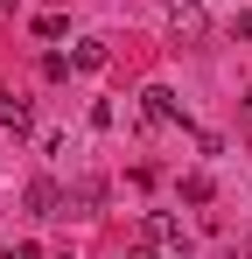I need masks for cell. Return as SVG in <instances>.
<instances>
[{
	"label": "cell",
	"mask_w": 252,
	"mask_h": 259,
	"mask_svg": "<svg viewBox=\"0 0 252 259\" xmlns=\"http://www.w3.org/2000/svg\"><path fill=\"white\" fill-rule=\"evenodd\" d=\"M168 21H175V35H189V42L210 28V21H203V0H168Z\"/></svg>",
	"instance_id": "6da1fadb"
},
{
	"label": "cell",
	"mask_w": 252,
	"mask_h": 259,
	"mask_svg": "<svg viewBox=\"0 0 252 259\" xmlns=\"http://www.w3.org/2000/svg\"><path fill=\"white\" fill-rule=\"evenodd\" d=\"M140 105H147V119H161V126L182 119V105H175V91H168V84H147V91H140Z\"/></svg>",
	"instance_id": "7a4b0ae2"
},
{
	"label": "cell",
	"mask_w": 252,
	"mask_h": 259,
	"mask_svg": "<svg viewBox=\"0 0 252 259\" xmlns=\"http://www.w3.org/2000/svg\"><path fill=\"white\" fill-rule=\"evenodd\" d=\"M28 217H63V189L42 175V182H28Z\"/></svg>",
	"instance_id": "3957f363"
},
{
	"label": "cell",
	"mask_w": 252,
	"mask_h": 259,
	"mask_svg": "<svg viewBox=\"0 0 252 259\" xmlns=\"http://www.w3.org/2000/svg\"><path fill=\"white\" fill-rule=\"evenodd\" d=\"M0 126H7V133H28V98L0 91Z\"/></svg>",
	"instance_id": "277c9868"
},
{
	"label": "cell",
	"mask_w": 252,
	"mask_h": 259,
	"mask_svg": "<svg viewBox=\"0 0 252 259\" xmlns=\"http://www.w3.org/2000/svg\"><path fill=\"white\" fill-rule=\"evenodd\" d=\"M70 70H105V42H77L70 49Z\"/></svg>",
	"instance_id": "5b68a950"
},
{
	"label": "cell",
	"mask_w": 252,
	"mask_h": 259,
	"mask_svg": "<svg viewBox=\"0 0 252 259\" xmlns=\"http://www.w3.org/2000/svg\"><path fill=\"white\" fill-rule=\"evenodd\" d=\"M175 238H182V231H175V217H161V210L147 217V245H175Z\"/></svg>",
	"instance_id": "8992f818"
},
{
	"label": "cell",
	"mask_w": 252,
	"mask_h": 259,
	"mask_svg": "<svg viewBox=\"0 0 252 259\" xmlns=\"http://www.w3.org/2000/svg\"><path fill=\"white\" fill-rule=\"evenodd\" d=\"M182 196H189V203H210L217 182H210V175H182Z\"/></svg>",
	"instance_id": "52a82bcc"
},
{
	"label": "cell",
	"mask_w": 252,
	"mask_h": 259,
	"mask_svg": "<svg viewBox=\"0 0 252 259\" xmlns=\"http://www.w3.org/2000/svg\"><path fill=\"white\" fill-rule=\"evenodd\" d=\"M231 28H238V35L252 42V7H238V21H231Z\"/></svg>",
	"instance_id": "ba28073f"
},
{
	"label": "cell",
	"mask_w": 252,
	"mask_h": 259,
	"mask_svg": "<svg viewBox=\"0 0 252 259\" xmlns=\"http://www.w3.org/2000/svg\"><path fill=\"white\" fill-rule=\"evenodd\" d=\"M161 259H196V252H189V245H182V238H175V245H168V252Z\"/></svg>",
	"instance_id": "9c48e42d"
},
{
	"label": "cell",
	"mask_w": 252,
	"mask_h": 259,
	"mask_svg": "<svg viewBox=\"0 0 252 259\" xmlns=\"http://www.w3.org/2000/svg\"><path fill=\"white\" fill-rule=\"evenodd\" d=\"M0 259H35V245H14V252H0Z\"/></svg>",
	"instance_id": "30bf717a"
},
{
	"label": "cell",
	"mask_w": 252,
	"mask_h": 259,
	"mask_svg": "<svg viewBox=\"0 0 252 259\" xmlns=\"http://www.w3.org/2000/svg\"><path fill=\"white\" fill-rule=\"evenodd\" d=\"M245 119H252V91H245Z\"/></svg>",
	"instance_id": "8fae6325"
},
{
	"label": "cell",
	"mask_w": 252,
	"mask_h": 259,
	"mask_svg": "<svg viewBox=\"0 0 252 259\" xmlns=\"http://www.w3.org/2000/svg\"><path fill=\"white\" fill-rule=\"evenodd\" d=\"M119 259H147V252H119Z\"/></svg>",
	"instance_id": "7c38bea8"
}]
</instances>
